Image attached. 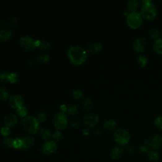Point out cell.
<instances>
[{
  "label": "cell",
  "instance_id": "43",
  "mask_svg": "<svg viewBox=\"0 0 162 162\" xmlns=\"http://www.w3.org/2000/svg\"><path fill=\"white\" fill-rule=\"evenodd\" d=\"M17 23V20L15 17H11V19L10 20V22H9V24L10 26H13L15 25H16Z\"/></svg>",
  "mask_w": 162,
  "mask_h": 162
},
{
  "label": "cell",
  "instance_id": "46",
  "mask_svg": "<svg viewBox=\"0 0 162 162\" xmlns=\"http://www.w3.org/2000/svg\"><path fill=\"white\" fill-rule=\"evenodd\" d=\"M101 133V130H100L99 129H97V130H94V134L95 135H96V136L99 135Z\"/></svg>",
  "mask_w": 162,
  "mask_h": 162
},
{
  "label": "cell",
  "instance_id": "17",
  "mask_svg": "<svg viewBox=\"0 0 162 162\" xmlns=\"http://www.w3.org/2000/svg\"><path fill=\"white\" fill-rule=\"evenodd\" d=\"M139 3L136 0H130V1H129L126 3V7L129 11L130 13L132 12H135L136 11V10L138 8Z\"/></svg>",
  "mask_w": 162,
  "mask_h": 162
},
{
  "label": "cell",
  "instance_id": "35",
  "mask_svg": "<svg viewBox=\"0 0 162 162\" xmlns=\"http://www.w3.org/2000/svg\"><path fill=\"white\" fill-rule=\"evenodd\" d=\"M37 120L38 121L43 122V121H45L46 119V114L45 113V112L41 111L37 113Z\"/></svg>",
  "mask_w": 162,
  "mask_h": 162
},
{
  "label": "cell",
  "instance_id": "38",
  "mask_svg": "<svg viewBox=\"0 0 162 162\" xmlns=\"http://www.w3.org/2000/svg\"><path fill=\"white\" fill-rule=\"evenodd\" d=\"M17 79H18V76H17L16 73H10L9 76H8V81H10L11 83H14L17 81Z\"/></svg>",
  "mask_w": 162,
  "mask_h": 162
},
{
  "label": "cell",
  "instance_id": "31",
  "mask_svg": "<svg viewBox=\"0 0 162 162\" xmlns=\"http://www.w3.org/2000/svg\"><path fill=\"white\" fill-rule=\"evenodd\" d=\"M10 73L7 71L0 72V81L1 82H7L8 81V78Z\"/></svg>",
  "mask_w": 162,
  "mask_h": 162
},
{
  "label": "cell",
  "instance_id": "11",
  "mask_svg": "<svg viewBox=\"0 0 162 162\" xmlns=\"http://www.w3.org/2000/svg\"><path fill=\"white\" fill-rule=\"evenodd\" d=\"M150 145L153 150H156L162 147V136L159 134L154 135L149 140Z\"/></svg>",
  "mask_w": 162,
  "mask_h": 162
},
{
  "label": "cell",
  "instance_id": "34",
  "mask_svg": "<svg viewBox=\"0 0 162 162\" xmlns=\"http://www.w3.org/2000/svg\"><path fill=\"white\" fill-rule=\"evenodd\" d=\"M67 111L70 115H75L77 112V107L76 105H70L68 109H67Z\"/></svg>",
  "mask_w": 162,
  "mask_h": 162
},
{
  "label": "cell",
  "instance_id": "19",
  "mask_svg": "<svg viewBox=\"0 0 162 162\" xmlns=\"http://www.w3.org/2000/svg\"><path fill=\"white\" fill-rule=\"evenodd\" d=\"M24 148H31L34 144V139L31 136H26L22 139Z\"/></svg>",
  "mask_w": 162,
  "mask_h": 162
},
{
  "label": "cell",
  "instance_id": "21",
  "mask_svg": "<svg viewBox=\"0 0 162 162\" xmlns=\"http://www.w3.org/2000/svg\"><path fill=\"white\" fill-rule=\"evenodd\" d=\"M11 33L8 29H2L0 31V41H6L11 37Z\"/></svg>",
  "mask_w": 162,
  "mask_h": 162
},
{
  "label": "cell",
  "instance_id": "27",
  "mask_svg": "<svg viewBox=\"0 0 162 162\" xmlns=\"http://www.w3.org/2000/svg\"><path fill=\"white\" fill-rule=\"evenodd\" d=\"M150 36L151 37V38L153 39H158L160 36V31H158V29L156 28H151V30L150 31Z\"/></svg>",
  "mask_w": 162,
  "mask_h": 162
},
{
  "label": "cell",
  "instance_id": "41",
  "mask_svg": "<svg viewBox=\"0 0 162 162\" xmlns=\"http://www.w3.org/2000/svg\"><path fill=\"white\" fill-rule=\"evenodd\" d=\"M1 133L4 136H7L10 134V129L8 127H3L1 130Z\"/></svg>",
  "mask_w": 162,
  "mask_h": 162
},
{
  "label": "cell",
  "instance_id": "22",
  "mask_svg": "<svg viewBox=\"0 0 162 162\" xmlns=\"http://www.w3.org/2000/svg\"><path fill=\"white\" fill-rule=\"evenodd\" d=\"M136 62L141 68H144L148 63V59L144 55H139L136 58Z\"/></svg>",
  "mask_w": 162,
  "mask_h": 162
},
{
  "label": "cell",
  "instance_id": "44",
  "mask_svg": "<svg viewBox=\"0 0 162 162\" xmlns=\"http://www.w3.org/2000/svg\"><path fill=\"white\" fill-rule=\"evenodd\" d=\"M60 110L63 113V112L67 111V106L65 105H62L60 107Z\"/></svg>",
  "mask_w": 162,
  "mask_h": 162
},
{
  "label": "cell",
  "instance_id": "32",
  "mask_svg": "<svg viewBox=\"0 0 162 162\" xmlns=\"http://www.w3.org/2000/svg\"><path fill=\"white\" fill-rule=\"evenodd\" d=\"M17 114L20 116H22V117H24L27 115V110L25 107H20L19 108L17 109Z\"/></svg>",
  "mask_w": 162,
  "mask_h": 162
},
{
  "label": "cell",
  "instance_id": "24",
  "mask_svg": "<svg viewBox=\"0 0 162 162\" xmlns=\"http://www.w3.org/2000/svg\"><path fill=\"white\" fill-rule=\"evenodd\" d=\"M8 97V90L4 87H0V100L5 101Z\"/></svg>",
  "mask_w": 162,
  "mask_h": 162
},
{
  "label": "cell",
  "instance_id": "8",
  "mask_svg": "<svg viewBox=\"0 0 162 162\" xmlns=\"http://www.w3.org/2000/svg\"><path fill=\"white\" fill-rule=\"evenodd\" d=\"M133 49L135 51L138 53H142L144 51L147 47V41L146 39L143 37H137L132 44Z\"/></svg>",
  "mask_w": 162,
  "mask_h": 162
},
{
  "label": "cell",
  "instance_id": "47",
  "mask_svg": "<svg viewBox=\"0 0 162 162\" xmlns=\"http://www.w3.org/2000/svg\"><path fill=\"white\" fill-rule=\"evenodd\" d=\"M160 36L161 37V39H162V29L160 31Z\"/></svg>",
  "mask_w": 162,
  "mask_h": 162
},
{
  "label": "cell",
  "instance_id": "4",
  "mask_svg": "<svg viewBox=\"0 0 162 162\" xmlns=\"http://www.w3.org/2000/svg\"><path fill=\"white\" fill-rule=\"evenodd\" d=\"M127 23L128 26L132 29H137L142 24V17L140 13L137 11L129 13L127 17Z\"/></svg>",
  "mask_w": 162,
  "mask_h": 162
},
{
  "label": "cell",
  "instance_id": "26",
  "mask_svg": "<svg viewBox=\"0 0 162 162\" xmlns=\"http://www.w3.org/2000/svg\"><path fill=\"white\" fill-rule=\"evenodd\" d=\"M150 142H149V140L148 141H146L144 142V143L141 145L140 146L139 148V152L140 153H146L148 152L150 148Z\"/></svg>",
  "mask_w": 162,
  "mask_h": 162
},
{
  "label": "cell",
  "instance_id": "45",
  "mask_svg": "<svg viewBox=\"0 0 162 162\" xmlns=\"http://www.w3.org/2000/svg\"><path fill=\"white\" fill-rule=\"evenodd\" d=\"M90 129H88V128H85V129L83 130V134L84 135H88L90 133Z\"/></svg>",
  "mask_w": 162,
  "mask_h": 162
},
{
  "label": "cell",
  "instance_id": "10",
  "mask_svg": "<svg viewBox=\"0 0 162 162\" xmlns=\"http://www.w3.org/2000/svg\"><path fill=\"white\" fill-rule=\"evenodd\" d=\"M56 150V144L53 141H48L42 146V151L43 153L50 155L54 153Z\"/></svg>",
  "mask_w": 162,
  "mask_h": 162
},
{
  "label": "cell",
  "instance_id": "2",
  "mask_svg": "<svg viewBox=\"0 0 162 162\" xmlns=\"http://www.w3.org/2000/svg\"><path fill=\"white\" fill-rule=\"evenodd\" d=\"M141 8L140 14L142 19L147 20H154L157 14L156 7L151 1H143Z\"/></svg>",
  "mask_w": 162,
  "mask_h": 162
},
{
  "label": "cell",
  "instance_id": "30",
  "mask_svg": "<svg viewBox=\"0 0 162 162\" xmlns=\"http://www.w3.org/2000/svg\"><path fill=\"white\" fill-rule=\"evenodd\" d=\"M50 60V56L49 55H46V54H42L40 55L38 57H37V61L39 62L42 63V62H47Z\"/></svg>",
  "mask_w": 162,
  "mask_h": 162
},
{
  "label": "cell",
  "instance_id": "25",
  "mask_svg": "<svg viewBox=\"0 0 162 162\" xmlns=\"http://www.w3.org/2000/svg\"><path fill=\"white\" fill-rule=\"evenodd\" d=\"M40 136L43 139L46 140L51 137V132L48 129H42L40 132Z\"/></svg>",
  "mask_w": 162,
  "mask_h": 162
},
{
  "label": "cell",
  "instance_id": "9",
  "mask_svg": "<svg viewBox=\"0 0 162 162\" xmlns=\"http://www.w3.org/2000/svg\"><path fill=\"white\" fill-rule=\"evenodd\" d=\"M20 45L24 49L28 51L33 50L36 48L35 41L28 36H23L20 38Z\"/></svg>",
  "mask_w": 162,
  "mask_h": 162
},
{
  "label": "cell",
  "instance_id": "36",
  "mask_svg": "<svg viewBox=\"0 0 162 162\" xmlns=\"http://www.w3.org/2000/svg\"><path fill=\"white\" fill-rule=\"evenodd\" d=\"M13 141L14 139L12 138H6L3 141V144L8 148H11L13 145Z\"/></svg>",
  "mask_w": 162,
  "mask_h": 162
},
{
  "label": "cell",
  "instance_id": "39",
  "mask_svg": "<svg viewBox=\"0 0 162 162\" xmlns=\"http://www.w3.org/2000/svg\"><path fill=\"white\" fill-rule=\"evenodd\" d=\"M53 138L56 141H60L62 139V134L61 132L56 131L53 135Z\"/></svg>",
  "mask_w": 162,
  "mask_h": 162
},
{
  "label": "cell",
  "instance_id": "12",
  "mask_svg": "<svg viewBox=\"0 0 162 162\" xmlns=\"http://www.w3.org/2000/svg\"><path fill=\"white\" fill-rule=\"evenodd\" d=\"M24 103V99L22 97L18 94H15L11 96L10 99V104L12 108H19L22 107Z\"/></svg>",
  "mask_w": 162,
  "mask_h": 162
},
{
  "label": "cell",
  "instance_id": "20",
  "mask_svg": "<svg viewBox=\"0 0 162 162\" xmlns=\"http://www.w3.org/2000/svg\"><path fill=\"white\" fill-rule=\"evenodd\" d=\"M116 126V122L114 120H107L103 124V129L108 132H111L113 130Z\"/></svg>",
  "mask_w": 162,
  "mask_h": 162
},
{
  "label": "cell",
  "instance_id": "15",
  "mask_svg": "<svg viewBox=\"0 0 162 162\" xmlns=\"http://www.w3.org/2000/svg\"><path fill=\"white\" fill-rule=\"evenodd\" d=\"M102 50V46L99 42H93L88 46L87 51L91 55L96 54Z\"/></svg>",
  "mask_w": 162,
  "mask_h": 162
},
{
  "label": "cell",
  "instance_id": "5",
  "mask_svg": "<svg viewBox=\"0 0 162 162\" xmlns=\"http://www.w3.org/2000/svg\"><path fill=\"white\" fill-rule=\"evenodd\" d=\"M115 141L120 145H126L129 143L130 139L129 132L124 129H117L114 134Z\"/></svg>",
  "mask_w": 162,
  "mask_h": 162
},
{
  "label": "cell",
  "instance_id": "16",
  "mask_svg": "<svg viewBox=\"0 0 162 162\" xmlns=\"http://www.w3.org/2000/svg\"><path fill=\"white\" fill-rule=\"evenodd\" d=\"M83 110L85 112H90L93 108V103L90 98H85L82 101Z\"/></svg>",
  "mask_w": 162,
  "mask_h": 162
},
{
  "label": "cell",
  "instance_id": "28",
  "mask_svg": "<svg viewBox=\"0 0 162 162\" xmlns=\"http://www.w3.org/2000/svg\"><path fill=\"white\" fill-rule=\"evenodd\" d=\"M13 147L15 149H22V148H24V144H23L22 139H14Z\"/></svg>",
  "mask_w": 162,
  "mask_h": 162
},
{
  "label": "cell",
  "instance_id": "33",
  "mask_svg": "<svg viewBox=\"0 0 162 162\" xmlns=\"http://www.w3.org/2000/svg\"><path fill=\"white\" fill-rule=\"evenodd\" d=\"M125 151L126 153H127L129 155H134V154L135 153V149L133 146H129L127 145L125 148Z\"/></svg>",
  "mask_w": 162,
  "mask_h": 162
},
{
  "label": "cell",
  "instance_id": "18",
  "mask_svg": "<svg viewBox=\"0 0 162 162\" xmlns=\"http://www.w3.org/2000/svg\"><path fill=\"white\" fill-rule=\"evenodd\" d=\"M153 51L158 55H162V39L159 38L158 39L155 40L153 46Z\"/></svg>",
  "mask_w": 162,
  "mask_h": 162
},
{
  "label": "cell",
  "instance_id": "37",
  "mask_svg": "<svg viewBox=\"0 0 162 162\" xmlns=\"http://www.w3.org/2000/svg\"><path fill=\"white\" fill-rule=\"evenodd\" d=\"M155 124L157 128L162 130V116H158L155 120Z\"/></svg>",
  "mask_w": 162,
  "mask_h": 162
},
{
  "label": "cell",
  "instance_id": "3",
  "mask_svg": "<svg viewBox=\"0 0 162 162\" xmlns=\"http://www.w3.org/2000/svg\"><path fill=\"white\" fill-rule=\"evenodd\" d=\"M21 123L24 130L31 134H36L39 129V122L37 119L33 116H28L24 117Z\"/></svg>",
  "mask_w": 162,
  "mask_h": 162
},
{
  "label": "cell",
  "instance_id": "40",
  "mask_svg": "<svg viewBox=\"0 0 162 162\" xmlns=\"http://www.w3.org/2000/svg\"><path fill=\"white\" fill-rule=\"evenodd\" d=\"M83 95H84L83 93L80 90H76L73 91V96L76 99H80L83 97Z\"/></svg>",
  "mask_w": 162,
  "mask_h": 162
},
{
  "label": "cell",
  "instance_id": "23",
  "mask_svg": "<svg viewBox=\"0 0 162 162\" xmlns=\"http://www.w3.org/2000/svg\"><path fill=\"white\" fill-rule=\"evenodd\" d=\"M149 159L152 162H157L160 159L159 153L155 150H152L149 153L148 155Z\"/></svg>",
  "mask_w": 162,
  "mask_h": 162
},
{
  "label": "cell",
  "instance_id": "29",
  "mask_svg": "<svg viewBox=\"0 0 162 162\" xmlns=\"http://www.w3.org/2000/svg\"><path fill=\"white\" fill-rule=\"evenodd\" d=\"M39 46H40V48L41 49V50L46 51V50L50 49L51 45L48 41L45 40V41H42L41 42V45Z\"/></svg>",
  "mask_w": 162,
  "mask_h": 162
},
{
  "label": "cell",
  "instance_id": "42",
  "mask_svg": "<svg viewBox=\"0 0 162 162\" xmlns=\"http://www.w3.org/2000/svg\"><path fill=\"white\" fill-rule=\"evenodd\" d=\"M70 124H71V125L74 127V128H77L79 125H80V120L77 119H72L71 121H70Z\"/></svg>",
  "mask_w": 162,
  "mask_h": 162
},
{
  "label": "cell",
  "instance_id": "14",
  "mask_svg": "<svg viewBox=\"0 0 162 162\" xmlns=\"http://www.w3.org/2000/svg\"><path fill=\"white\" fill-rule=\"evenodd\" d=\"M124 153V150L122 148H121V147H115L111 152V158L114 160H118L123 156Z\"/></svg>",
  "mask_w": 162,
  "mask_h": 162
},
{
  "label": "cell",
  "instance_id": "1",
  "mask_svg": "<svg viewBox=\"0 0 162 162\" xmlns=\"http://www.w3.org/2000/svg\"><path fill=\"white\" fill-rule=\"evenodd\" d=\"M68 56L72 63L76 65L82 64L87 58L86 51L78 46H73L69 48Z\"/></svg>",
  "mask_w": 162,
  "mask_h": 162
},
{
  "label": "cell",
  "instance_id": "13",
  "mask_svg": "<svg viewBox=\"0 0 162 162\" xmlns=\"http://www.w3.org/2000/svg\"><path fill=\"white\" fill-rule=\"evenodd\" d=\"M17 116L14 114H11V113L7 115L5 117V119H4L5 124L6 125L7 127H13L15 125V124H17Z\"/></svg>",
  "mask_w": 162,
  "mask_h": 162
},
{
  "label": "cell",
  "instance_id": "6",
  "mask_svg": "<svg viewBox=\"0 0 162 162\" xmlns=\"http://www.w3.org/2000/svg\"><path fill=\"white\" fill-rule=\"evenodd\" d=\"M53 124L57 129H63L67 125V118L63 113H57L53 119Z\"/></svg>",
  "mask_w": 162,
  "mask_h": 162
},
{
  "label": "cell",
  "instance_id": "7",
  "mask_svg": "<svg viewBox=\"0 0 162 162\" xmlns=\"http://www.w3.org/2000/svg\"><path fill=\"white\" fill-rule=\"evenodd\" d=\"M99 122L98 116L94 113H88L84 116V124L86 128L94 127Z\"/></svg>",
  "mask_w": 162,
  "mask_h": 162
}]
</instances>
